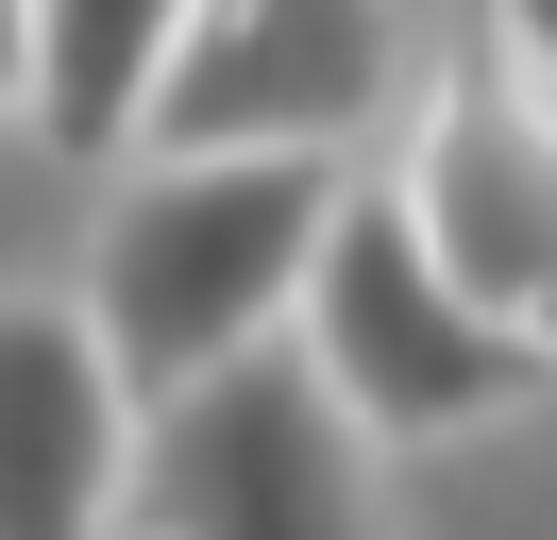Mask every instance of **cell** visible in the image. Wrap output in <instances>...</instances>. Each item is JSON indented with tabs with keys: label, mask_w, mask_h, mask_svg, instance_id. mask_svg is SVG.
<instances>
[{
	"label": "cell",
	"mask_w": 557,
	"mask_h": 540,
	"mask_svg": "<svg viewBox=\"0 0 557 540\" xmlns=\"http://www.w3.org/2000/svg\"><path fill=\"white\" fill-rule=\"evenodd\" d=\"M388 202H406V236L490 304V321H523V338L557 355V101L507 68L490 17L456 34L440 85L406 101V169H388Z\"/></svg>",
	"instance_id": "obj_4"
},
{
	"label": "cell",
	"mask_w": 557,
	"mask_h": 540,
	"mask_svg": "<svg viewBox=\"0 0 557 540\" xmlns=\"http://www.w3.org/2000/svg\"><path fill=\"white\" fill-rule=\"evenodd\" d=\"M406 101L388 0H186L136 152H355Z\"/></svg>",
	"instance_id": "obj_5"
},
{
	"label": "cell",
	"mask_w": 557,
	"mask_h": 540,
	"mask_svg": "<svg viewBox=\"0 0 557 540\" xmlns=\"http://www.w3.org/2000/svg\"><path fill=\"white\" fill-rule=\"evenodd\" d=\"M473 17H490V34H507V68H523V85H541V101H557V0H473Z\"/></svg>",
	"instance_id": "obj_8"
},
{
	"label": "cell",
	"mask_w": 557,
	"mask_h": 540,
	"mask_svg": "<svg viewBox=\"0 0 557 540\" xmlns=\"http://www.w3.org/2000/svg\"><path fill=\"white\" fill-rule=\"evenodd\" d=\"M136 389L69 287H0V540H119Z\"/></svg>",
	"instance_id": "obj_6"
},
{
	"label": "cell",
	"mask_w": 557,
	"mask_h": 540,
	"mask_svg": "<svg viewBox=\"0 0 557 540\" xmlns=\"http://www.w3.org/2000/svg\"><path fill=\"white\" fill-rule=\"evenodd\" d=\"M119 524L136 540H388V456L305 371V338H271V355H220L136 405Z\"/></svg>",
	"instance_id": "obj_3"
},
{
	"label": "cell",
	"mask_w": 557,
	"mask_h": 540,
	"mask_svg": "<svg viewBox=\"0 0 557 540\" xmlns=\"http://www.w3.org/2000/svg\"><path fill=\"white\" fill-rule=\"evenodd\" d=\"M17 85H35V0H0V119H17Z\"/></svg>",
	"instance_id": "obj_9"
},
{
	"label": "cell",
	"mask_w": 557,
	"mask_h": 540,
	"mask_svg": "<svg viewBox=\"0 0 557 540\" xmlns=\"http://www.w3.org/2000/svg\"><path fill=\"white\" fill-rule=\"evenodd\" d=\"M355 152H136L85 236V321H102L119 389H186L220 355H271L305 321V270H321V220H338Z\"/></svg>",
	"instance_id": "obj_1"
},
{
	"label": "cell",
	"mask_w": 557,
	"mask_h": 540,
	"mask_svg": "<svg viewBox=\"0 0 557 540\" xmlns=\"http://www.w3.org/2000/svg\"><path fill=\"white\" fill-rule=\"evenodd\" d=\"M305 371L355 405V439L372 456H440V439H490L507 405H541L557 389V355L523 321H490L473 287H456L440 254L406 236V202L355 169L338 186V220H321V270H305Z\"/></svg>",
	"instance_id": "obj_2"
},
{
	"label": "cell",
	"mask_w": 557,
	"mask_h": 540,
	"mask_svg": "<svg viewBox=\"0 0 557 540\" xmlns=\"http://www.w3.org/2000/svg\"><path fill=\"white\" fill-rule=\"evenodd\" d=\"M170 34H186V0H35V85H17L35 152H69V169H119V152L152 135Z\"/></svg>",
	"instance_id": "obj_7"
}]
</instances>
